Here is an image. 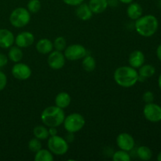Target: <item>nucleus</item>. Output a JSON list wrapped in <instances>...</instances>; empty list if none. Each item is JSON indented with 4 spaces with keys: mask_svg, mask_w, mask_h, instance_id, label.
Wrapping results in <instances>:
<instances>
[{
    "mask_svg": "<svg viewBox=\"0 0 161 161\" xmlns=\"http://www.w3.org/2000/svg\"><path fill=\"white\" fill-rule=\"evenodd\" d=\"M113 78L119 86L130 88L138 82V72L131 66H120L115 70Z\"/></svg>",
    "mask_w": 161,
    "mask_h": 161,
    "instance_id": "1",
    "label": "nucleus"
},
{
    "mask_svg": "<svg viewBox=\"0 0 161 161\" xmlns=\"http://www.w3.org/2000/svg\"><path fill=\"white\" fill-rule=\"evenodd\" d=\"M137 32L143 37H151L157 32L159 28V21L152 14L142 16L135 23Z\"/></svg>",
    "mask_w": 161,
    "mask_h": 161,
    "instance_id": "2",
    "label": "nucleus"
},
{
    "mask_svg": "<svg viewBox=\"0 0 161 161\" xmlns=\"http://www.w3.org/2000/svg\"><path fill=\"white\" fill-rule=\"evenodd\" d=\"M41 121L48 127H58L63 124L65 114L63 108L57 105L47 107L41 113Z\"/></svg>",
    "mask_w": 161,
    "mask_h": 161,
    "instance_id": "3",
    "label": "nucleus"
},
{
    "mask_svg": "<svg viewBox=\"0 0 161 161\" xmlns=\"http://www.w3.org/2000/svg\"><path fill=\"white\" fill-rule=\"evenodd\" d=\"M31 20V13L24 7L16 8L9 16V22L14 28H24Z\"/></svg>",
    "mask_w": 161,
    "mask_h": 161,
    "instance_id": "4",
    "label": "nucleus"
},
{
    "mask_svg": "<svg viewBox=\"0 0 161 161\" xmlns=\"http://www.w3.org/2000/svg\"><path fill=\"white\" fill-rule=\"evenodd\" d=\"M86 124L84 117L80 113H71L69 116H65L63 122L64 129L67 132L76 133L83 128Z\"/></svg>",
    "mask_w": 161,
    "mask_h": 161,
    "instance_id": "5",
    "label": "nucleus"
},
{
    "mask_svg": "<svg viewBox=\"0 0 161 161\" xmlns=\"http://www.w3.org/2000/svg\"><path fill=\"white\" fill-rule=\"evenodd\" d=\"M48 149L53 154L57 156L64 155L69 150V142L65 138H61L58 135L50 136L47 141Z\"/></svg>",
    "mask_w": 161,
    "mask_h": 161,
    "instance_id": "6",
    "label": "nucleus"
},
{
    "mask_svg": "<svg viewBox=\"0 0 161 161\" xmlns=\"http://www.w3.org/2000/svg\"><path fill=\"white\" fill-rule=\"evenodd\" d=\"M87 53L86 49L80 44H72L64 50V55L69 61H78L83 59Z\"/></svg>",
    "mask_w": 161,
    "mask_h": 161,
    "instance_id": "7",
    "label": "nucleus"
},
{
    "mask_svg": "<svg viewBox=\"0 0 161 161\" xmlns=\"http://www.w3.org/2000/svg\"><path fill=\"white\" fill-rule=\"evenodd\" d=\"M143 115L149 122H160L161 121V106L153 102L146 103L143 108Z\"/></svg>",
    "mask_w": 161,
    "mask_h": 161,
    "instance_id": "8",
    "label": "nucleus"
},
{
    "mask_svg": "<svg viewBox=\"0 0 161 161\" xmlns=\"http://www.w3.org/2000/svg\"><path fill=\"white\" fill-rule=\"evenodd\" d=\"M65 59L66 58L62 51L55 50L54 51H51L49 53L47 63L50 69L53 70H59L62 69L65 64Z\"/></svg>",
    "mask_w": 161,
    "mask_h": 161,
    "instance_id": "9",
    "label": "nucleus"
},
{
    "mask_svg": "<svg viewBox=\"0 0 161 161\" xmlns=\"http://www.w3.org/2000/svg\"><path fill=\"white\" fill-rule=\"evenodd\" d=\"M13 76L18 80H27L31 77V69L28 64L22 62H17L13 66L11 70Z\"/></svg>",
    "mask_w": 161,
    "mask_h": 161,
    "instance_id": "10",
    "label": "nucleus"
},
{
    "mask_svg": "<svg viewBox=\"0 0 161 161\" xmlns=\"http://www.w3.org/2000/svg\"><path fill=\"white\" fill-rule=\"evenodd\" d=\"M116 145L122 150L129 152L134 149L135 142L131 135L128 133H121L116 138Z\"/></svg>",
    "mask_w": 161,
    "mask_h": 161,
    "instance_id": "11",
    "label": "nucleus"
},
{
    "mask_svg": "<svg viewBox=\"0 0 161 161\" xmlns=\"http://www.w3.org/2000/svg\"><path fill=\"white\" fill-rule=\"evenodd\" d=\"M35 42V36L30 31H21L15 38L16 45L20 48H27L32 45Z\"/></svg>",
    "mask_w": 161,
    "mask_h": 161,
    "instance_id": "12",
    "label": "nucleus"
},
{
    "mask_svg": "<svg viewBox=\"0 0 161 161\" xmlns=\"http://www.w3.org/2000/svg\"><path fill=\"white\" fill-rule=\"evenodd\" d=\"M15 40L12 31L8 29H0V47L3 49L9 48L13 46Z\"/></svg>",
    "mask_w": 161,
    "mask_h": 161,
    "instance_id": "13",
    "label": "nucleus"
},
{
    "mask_svg": "<svg viewBox=\"0 0 161 161\" xmlns=\"http://www.w3.org/2000/svg\"><path fill=\"white\" fill-rule=\"evenodd\" d=\"M145 60V55L143 52L141 50H134L133 52L130 53L128 58V62L130 66L135 69H139L142 64H144Z\"/></svg>",
    "mask_w": 161,
    "mask_h": 161,
    "instance_id": "14",
    "label": "nucleus"
},
{
    "mask_svg": "<svg viewBox=\"0 0 161 161\" xmlns=\"http://www.w3.org/2000/svg\"><path fill=\"white\" fill-rule=\"evenodd\" d=\"M75 14L77 17L81 20H88L92 17L93 12L91 11V8L89 7L88 4L86 3H81L77 6Z\"/></svg>",
    "mask_w": 161,
    "mask_h": 161,
    "instance_id": "15",
    "label": "nucleus"
},
{
    "mask_svg": "<svg viewBox=\"0 0 161 161\" xmlns=\"http://www.w3.org/2000/svg\"><path fill=\"white\" fill-rule=\"evenodd\" d=\"M143 9L141 5L137 3H130L129 6H127V14L128 17L131 20H136L137 19L139 18L142 16Z\"/></svg>",
    "mask_w": 161,
    "mask_h": 161,
    "instance_id": "16",
    "label": "nucleus"
},
{
    "mask_svg": "<svg viewBox=\"0 0 161 161\" xmlns=\"http://www.w3.org/2000/svg\"><path fill=\"white\" fill-rule=\"evenodd\" d=\"M138 81L143 82L146 79L150 78L156 73V69L152 64H142L138 70Z\"/></svg>",
    "mask_w": 161,
    "mask_h": 161,
    "instance_id": "17",
    "label": "nucleus"
},
{
    "mask_svg": "<svg viewBox=\"0 0 161 161\" xmlns=\"http://www.w3.org/2000/svg\"><path fill=\"white\" fill-rule=\"evenodd\" d=\"M88 6L93 14H102L105 12L108 7V0H90Z\"/></svg>",
    "mask_w": 161,
    "mask_h": 161,
    "instance_id": "18",
    "label": "nucleus"
},
{
    "mask_svg": "<svg viewBox=\"0 0 161 161\" xmlns=\"http://www.w3.org/2000/svg\"><path fill=\"white\" fill-rule=\"evenodd\" d=\"M36 50L41 54H49L53 50V42L48 39H41L36 43Z\"/></svg>",
    "mask_w": 161,
    "mask_h": 161,
    "instance_id": "19",
    "label": "nucleus"
},
{
    "mask_svg": "<svg viewBox=\"0 0 161 161\" xmlns=\"http://www.w3.org/2000/svg\"><path fill=\"white\" fill-rule=\"evenodd\" d=\"M55 105L61 108H65L69 106L71 103V97L68 93L62 91L57 94L55 97Z\"/></svg>",
    "mask_w": 161,
    "mask_h": 161,
    "instance_id": "20",
    "label": "nucleus"
},
{
    "mask_svg": "<svg viewBox=\"0 0 161 161\" xmlns=\"http://www.w3.org/2000/svg\"><path fill=\"white\" fill-rule=\"evenodd\" d=\"M8 58L14 63L20 62L24 58V53L21 48L17 46L9 47V50L8 52Z\"/></svg>",
    "mask_w": 161,
    "mask_h": 161,
    "instance_id": "21",
    "label": "nucleus"
},
{
    "mask_svg": "<svg viewBox=\"0 0 161 161\" xmlns=\"http://www.w3.org/2000/svg\"><path fill=\"white\" fill-rule=\"evenodd\" d=\"M33 135L35 138H38L39 140H46L48 139L50 137L49 135V130L45 126L38 125L34 127L33 129Z\"/></svg>",
    "mask_w": 161,
    "mask_h": 161,
    "instance_id": "22",
    "label": "nucleus"
},
{
    "mask_svg": "<svg viewBox=\"0 0 161 161\" xmlns=\"http://www.w3.org/2000/svg\"><path fill=\"white\" fill-rule=\"evenodd\" d=\"M34 160L36 161H53V154L49 149H41L36 153Z\"/></svg>",
    "mask_w": 161,
    "mask_h": 161,
    "instance_id": "23",
    "label": "nucleus"
},
{
    "mask_svg": "<svg viewBox=\"0 0 161 161\" xmlns=\"http://www.w3.org/2000/svg\"><path fill=\"white\" fill-rule=\"evenodd\" d=\"M82 66H83V69H84L86 72H93L96 68L95 59H94L92 56H91V55L86 54V56L83 58Z\"/></svg>",
    "mask_w": 161,
    "mask_h": 161,
    "instance_id": "24",
    "label": "nucleus"
},
{
    "mask_svg": "<svg viewBox=\"0 0 161 161\" xmlns=\"http://www.w3.org/2000/svg\"><path fill=\"white\" fill-rule=\"evenodd\" d=\"M137 156L142 160L147 161L151 160L153 157V152L148 146H142L137 149Z\"/></svg>",
    "mask_w": 161,
    "mask_h": 161,
    "instance_id": "25",
    "label": "nucleus"
},
{
    "mask_svg": "<svg viewBox=\"0 0 161 161\" xmlns=\"http://www.w3.org/2000/svg\"><path fill=\"white\" fill-rule=\"evenodd\" d=\"M113 161H130V156L127 151L119 149L113 153Z\"/></svg>",
    "mask_w": 161,
    "mask_h": 161,
    "instance_id": "26",
    "label": "nucleus"
},
{
    "mask_svg": "<svg viewBox=\"0 0 161 161\" xmlns=\"http://www.w3.org/2000/svg\"><path fill=\"white\" fill-rule=\"evenodd\" d=\"M53 48H55L56 50L63 51L67 47V42H66V39L64 37L59 36V37H57L54 39V41L53 42Z\"/></svg>",
    "mask_w": 161,
    "mask_h": 161,
    "instance_id": "27",
    "label": "nucleus"
},
{
    "mask_svg": "<svg viewBox=\"0 0 161 161\" xmlns=\"http://www.w3.org/2000/svg\"><path fill=\"white\" fill-rule=\"evenodd\" d=\"M42 142H41V140L38 139V138H31L29 142H28V147L30 151L35 153H36V152H38L39 150H40L42 149Z\"/></svg>",
    "mask_w": 161,
    "mask_h": 161,
    "instance_id": "28",
    "label": "nucleus"
},
{
    "mask_svg": "<svg viewBox=\"0 0 161 161\" xmlns=\"http://www.w3.org/2000/svg\"><path fill=\"white\" fill-rule=\"evenodd\" d=\"M41 9V3L39 0H30L27 4V9L31 14L38 13Z\"/></svg>",
    "mask_w": 161,
    "mask_h": 161,
    "instance_id": "29",
    "label": "nucleus"
},
{
    "mask_svg": "<svg viewBox=\"0 0 161 161\" xmlns=\"http://www.w3.org/2000/svg\"><path fill=\"white\" fill-rule=\"evenodd\" d=\"M142 100L144 101V102L146 103H151V102H153L154 100V94L152 91H146V92L143 94L142 96Z\"/></svg>",
    "mask_w": 161,
    "mask_h": 161,
    "instance_id": "30",
    "label": "nucleus"
},
{
    "mask_svg": "<svg viewBox=\"0 0 161 161\" xmlns=\"http://www.w3.org/2000/svg\"><path fill=\"white\" fill-rule=\"evenodd\" d=\"M7 84V77L6 74L0 71V91H3Z\"/></svg>",
    "mask_w": 161,
    "mask_h": 161,
    "instance_id": "31",
    "label": "nucleus"
},
{
    "mask_svg": "<svg viewBox=\"0 0 161 161\" xmlns=\"http://www.w3.org/2000/svg\"><path fill=\"white\" fill-rule=\"evenodd\" d=\"M65 4L72 6H77L83 3L84 0H62Z\"/></svg>",
    "mask_w": 161,
    "mask_h": 161,
    "instance_id": "32",
    "label": "nucleus"
},
{
    "mask_svg": "<svg viewBox=\"0 0 161 161\" xmlns=\"http://www.w3.org/2000/svg\"><path fill=\"white\" fill-rule=\"evenodd\" d=\"M8 58L3 53H0V68L4 67L7 64Z\"/></svg>",
    "mask_w": 161,
    "mask_h": 161,
    "instance_id": "33",
    "label": "nucleus"
},
{
    "mask_svg": "<svg viewBox=\"0 0 161 161\" xmlns=\"http://www.w3.org/2000/svg\"><path fill=\"white\" fill-rule=\"evenodd\" d=\"M57 127H49V135L50 136H53V135H58V130H57Z\"/></svg>",
    "mask_w": 161,
    "mask_h": 161,
    "instance_id": "34",
    "label": "nucleus"
},
{
    "mask_svg": "<svg viewBox=\"0 0 161 161\" xmlns=\"http://www.w3.org/2000/svg\"><path fill=\"white\" fill-rule=\"evenodd\" d=\"M74 133H70V132H68L67 135H66V138L65 140L68 142H72V141L74 140V136H73Z\"/></svg>",
    "mask_w": 161,
    "mask_h": 161,
    "instance_id": "35",
    "label": "nucleus"
},
{
    "mask_svg": "<svg viewBox=\"0 0 161 161\" xmlns=\"http://www.w3.org/2000/svg\"><path fill=\"white\" fill-rule=\"evenodd\" d=\"M157 58L161 61V44L157 48Z\"/></svg>",
    "mask_w": 161,
    "mask_h": 161,
    "instance_id": "36",
    "label": "nucleus"
},
{
    "mask_svg": "<svg viewBox=\"0 0 161 161\" xmlns=\"http://www.w3.org/2000/svg\"><path fill=\"white\" fill-rule=\"evenodd\" d=\"M120 3H124V4H130V3H132L133 2V0H119Z\"/></svg>",
    "mask_w": 161,
    "mask_h": 161,
    "instance_id": "37",
    "label": "nucleus"
},
{
    "mask_svg": "<svg viewBox=\"0 0 161 161\" xmlns=\"http://www.w3.org/2000/svg\"><path fill=\"white\" fill-rule=\"evenodd\" d=\"M158 86H159V88H160L161 91V73L160 75H159V78H158Z\"/></svg>",
    "mask_w": 161,
    "mask_h": 161,
    "instance_id": "38",
    "label": "nucleus"
},
{
    "mask_svg": "<svg viewBox=\"0 0 161 161\" xmlns=\"http://www.w3.org/2000/svg\"><path fill=\"white\" fill-rule=\"evenodd\" d=\"M157 160H158V161H161V152L158 154V155H157Z\"/></svg>",
    "mask_w": 161,
    "mask_h": 161,
    "instance_id": "39",
    "label": "nucleus"
},
{
    "mask_svg": "<svg viewBox=\"0 0 161 161\" xmlns=\"http://www.w3.org/2000/svg\"><path fill=\"white\" fill-rule=\"evenodd\" d=\"M159 5H160V6L161 7V0H159Z\"/></svg>",
    "mask_w": 161,
    "mask_h": 161,
    "instance_id": "40",
    "label": "nucleus"
}]
</instances>
